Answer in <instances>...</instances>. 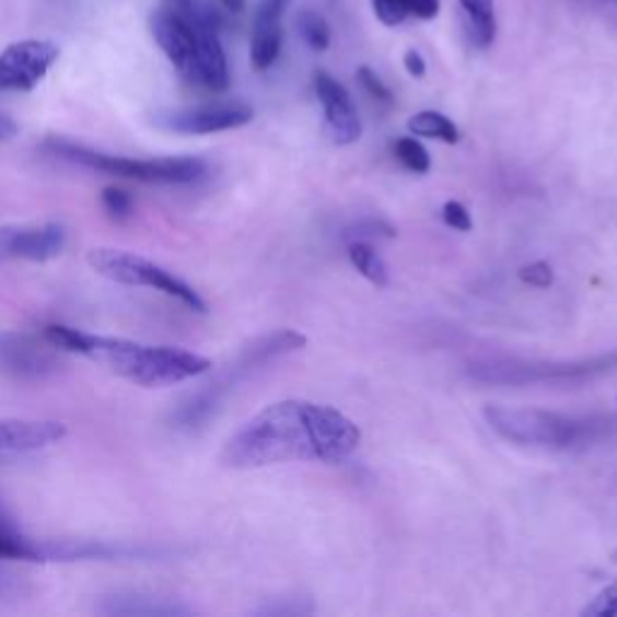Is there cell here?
Instances as JSON below:
<instances>
[{
  "label": "cell",
  "instance_id": "obj_1",
  "mask_svg": "<svg viewBox=\"0 0 617 617\" xmlns=\"http://www.w3.org/2000/svg\"><path fill=\"white\" fill-rule=\"evenodd\" d=\"M360 430L340 410L308 400H282L256 412L224 444V468L252 470L290 461L338 463L360 446Z\"/></svg>",
  "mask_w": 617,
  "mask_h": 617
},
{
  "label": "cell",
  "instance_id": "obj_2",
  "mask_svg": "<svg viewBox=\"0 0 617 617\" xmlns=\"http://www.w3.org/2000/svg\"><path fill=\"white\" fill-rule=\"evenodd\" d=\"M44 340H49L58 352L82 354V358L104 364L112 374L142 388H167L191 382V379L210 372L212 366L203 354L184 348L94 336L88 330L61 324L46 326Z\"/></svg>",
  "mask_w": 617,
  "mask_h": 617
},
{
  "label": "cell",
  "instance_id": "obj_3",
  "mask_svg": "<svg viewBox=\"0 0 617 617\" xmlns=\"http://www.w3.org/2000/svg\"><path fill=\"white\" fill-rule=\"evenodd\" d=\"M485 420L507 442L550 451L591 446L613 430L603 415H567L538 408H485Z\"/></svg>",
  "mask_w": 617,
  "mask_h": 617
},
{
  "label": "cell",
  "instance_id": "obj_4",
  "mask_svg": "<svg viewBox=\"0 0 617 617\" xmlns=\"http://www.w3.org/2000/svg\"><path fill=\"white\" fill-rule=\"evenodd\" d=\"M306 338L296 330H278V334H270L258 338L252 346L244 348V352L236 358L228 370L212 379L210 384H206L200 391H196L194 396H188L176 412L172 415V420L182 430H196V427L206 424L216 410L222 406V400L230 396V391L246 382L260 366L282 358V354H290L294 350L304 348Z\"/></svg>",
  "mask_w": 617,
  "mask_h": 617
},
{
  "label": "cell",
  "instance_id": "obj_5",
  "mask_svg": "<svg viewBox=\"0 0 617 617\" xmlns=\"http://www.w3.org/2000/svg\"><path fill=\"white\" fill-rule=\"evenodd\" d=\"M46 150L56 154L58 160L78 164L82 170L102 172L118 179H130L140 184H164V186H184L196 184L208 176V162L200 158H152L136 160L124 154H109L100 150H90L85 145L70 140L51 138L46 142Z\"/></svg>",
  "mask_w": 617,
  "mask_h": 617
},
{
  "label": "cell",
  "instance_id": "obj_6",
  "mask_svg": "<svg viewBox=\"0 0 617 617\" xmlns=\"http://www.w3.org/2000/svg\"><path fill=\"white\" fill-rule=\"evenodd\" d=\"M468 379L488 386H579L617 372V350L581 360H482L468 366Z\"/></svg>",
  "mask_w": 617,
  "mask_h": 617
},
{
  "label": "cell",
  "instance_id": "obj_7",
  "mask_svg": "<svg viewBox=\"0 0 617 617\" xmlns=\"http://www.w3.org/2000/svg\"><path fill=\"white\" fill-rule=\"evenodd\" d=\"M88 266L97 272V276L116 284L162 292L200 314L208 308L203 296H200L186 280L176 278L167 268H162L154 264V260L138 256L133 252H124V248H114V246H97L92 248V252H88Z\"/></svg>",
  "mask_w": 617,
  "mask_h": 617
},
{
  "label": "cell",
  "instance_id": "obj_8",
  "mask_svg": "<svg viewBox=\"0 0 617 617\" xmlns=\"http://www.w3.org/2000/svg\"><path fill=\"white\" fill-rule=\"evenodd\" d=\"M61 49L49 39H22L0 51V92H32L49 75Z\"/></svg>",
  "mask_w": 617,
  "mask_h": 617
},
{
  "label": "cell",
  "instance_id": "obj_9",
  "mask_svg": "<svg viewBox=\"0 0 617 617\" xmlns=\"http://www.w3.org/2000/svg\"><path fill=\"white\" fill-rule=\"evenodd\" d=\"M66 242V228L58 222L5 224L0 228V264H8V260L46 264L63 254Z\"/></svg>",
  "mask_w": 617,
  "mask_h": 617
},
{
  "label": "cell",
  "instance_id": "obj_10",
  "mask_svg": "<svg viewBox=\"0 0 617 617\" xmlns=\"http://www.w3.org/2000/svg\"><path fill=\"white\" fill-rule=\"evenodd\" d=\"M254 118V109L248 104H206L191 106V109H174L154 116L158 126L174 130L182 136H210L222 130L242 128Z\"/></svg>",
  "mask_w": 617,
  "mask_h": 617
},
{
  "label": "cell",
  "instance_id": "obj_11",
  "mask_svg": "<svg viewBox=\"0 0 617 617\" xmlns=\"http://www.w3.org/2000/svg\"><path fill=\"white\" fill-rule=\"evenodd\" d=\"M152 37L158 42L162 54L170 58V63L179 73L196 82L198 80V39L196 22L191 15H184L179 10H160L150 20Z\"/></svg>",
  "mask_w": 617,
  "mask_h": 617
},
{
  "label": "cell",
  "instance_id": "obj_12",
  "mask_svg": "<svg viewBox=\"0 0 617 617\" xmlns=\"http://www.w3.org/2000/svg\"><path fill=\"white\" fill-rule=\"evenodd\" d=\"M314 90L316 97L324 106L326 130L338 145H350V142L360 140L362 136V121L354 106L350 92L340 85L336 78H330L324 70H318L314 75Z\"/></svg>",
  "mask_w": 617,
  "mask_h": 617
},
{
  "label": "cell",
  "instance_id": "obj_13",
  "mask_svg": "<svg viewBox=\"0 0 617 617\" xmlns=\"http://www.w3.org/2000/svg\"><path fill=\"white\" fill-rule=\"evenodd\" d=\"M56 350L39 346L37 340L20 334H0V366L18 379H44L54 374L61 362L56 360Z\"/></svg>",
  "mask_w": 617,
  "mask_h": 617
},
{
  "label": "cell",
  "instance_id": "obj_14",
  "mask_svg": "<svg viewBox=\"0 0 617 617\" xmlns=\"http://www.w3.org/2000/svg\"><path fill=\"white\" fill-rule=\"evenodd\" d=\"M66 434V424L58 420L0 418V454H32L58 444Z\"/></svg>",
  "mask_w": 617,
  "mask_h": 617
},
{
  "label": "cell",
  "instance_id": "obj_15",
  "mask_svg": "<svg viewBox=\"0 0 617 617\" xmlns=\"http://www.w3.org/2000/svg\"><path fill=\"white\" fill-rule=\"evenodd\" d=\"M196 39H198V80L196 85H203L212 92H224L230 88V66L228 54L222 49L218 27L208 25L203 20H196Z\"/></svg>",
  "mask_w": 617,
  "mask_h": 617
},
{
  "label": "cell",
  "instance_id": "obj_16",
  "mask_svg": "<svg viewBox=\"0 0 617 617\" xmlns=\"http://www.w3.org/2000/svg\"><path fill=\"white\" fill-rule=\"evenodd\" d=\"M278 15H268L258 10L252 30V66L254 70H268L278 61L282 49V25Z\"/></svg>",
  "mask_w": 617,
  "mask_h": 617
},
{
  "label": "cell",
  "instance_id": "obj_17",
  "mask_svg": "<svg viewBox=\"0 0 617 617\" xmlns=\"http://www.w3.org/2000/svg\"><path fill=\"white\" fill-rule=\"evenodd\" d=\"M109 615H184L188 608L167 601H154L152 596H142V593H116V596L106 598V605L100 608Z\"/></svg>",
  "mask_w": 617,
  "mask_h": 617
},
{
  "label": "cell",
  "instance_id": "obj_18",
  "mask_svg": "<svg viewBox=\"0 0 617 617\" xmlns=\"http://www.w3.org/2000/svg\"><path fill=\"white\" fill-rule=\"evenodd\" d=\"M0 560H20V562H46L44 540H32L0 516Z\"/></svg>",
  "mask_w": 617,
  "mask_h": 617
},
{
  "label": "cell",
  "instance_id": "obj_19",
  "mask_svg": "<svg viewBox=\"0 0 617 617\" xmlns=\"http://www.w3.org/2000/svg\"><path fill=\"white\" fill-rule=\"evenodd\" d=\"M458 3L468 18L473 44L480 46V49H488L497 34L494 0H458Z\"/></svg>",
  "mask_w": 617,
  "mask_h": 617
},
{
  "label": "cell",
  "instance_id": "obj_20",
  "mask_svg": "<svg viewBox=\"0 0 617 617\" xmlns=\"http://www.w3.org/2000/svg\"><path fill=\"white\" fill-rule=\"evenodd\" d=\"M348 256H350V264L358 268L362 276L374 282L376 288H384L388 282V270L384 258L374 252V246L370 242H352L348 244Z\"/></svg>",
  "mask_w": 617,
  "mask_h": 617
},
{
  "label": "cell",
  "instance_id": "obj_21",
  "mask_svg": "<svg viewBox=\"0 0 617 617\" xmlns=\"http://www.w3.org/2000/svg\"><path fill=\"white\" fill-rule=\"evenodd\" d=\"M408 130L412 136H420V138H434V140H444V142L458 140V128L454 126V121L439 112H420V114L410 116Z\"/></svg>",
  "mask_w": 617,
  "mask_h": 617
},
{
  "label": "cell",
  "instance_id": "obj_22",
  "mask_svg": "<svg viewBox=\"0 0 617 617\" xmlns=\"http://www.w3.org/2000/svg\"><path fill=\"white\" fill-rule=\"evenodd\" d=\"M296 32L302 34L308 49L314 51H326L330 46V27L324 15L314 13V10H302L296 15Z\"/></svg>",
  "mask_w": 617,
  "mask_h": 617
},
{
  "label": "cell",
  "instance_id": "obj_23",
  "mask_svg": "<svg viewBox=\"0 0 617 617\" xmlns=\"http://www.w3.org/2000/svg\"><path fill=\"white\" fill-rule=\"evenodd\" d=\"M394 152H396V158L415 174H424V172H430V167H432L430 152H427L422 142H418L415 138L396 140Z\"/></svg>",
  "mask_w": 617,
  "mask_h": 617
},
{
  "label": "cell",
  "instance_id": "obj_24",
  "mask_svg": "<svg viewBox=\"0 0 617 617\" xmlns=\"http://www.w3.org/2000/svg\"><path fill=\"white\" fill-rule=\"evenodd\" d=\"M102 206L114 220H128L130 216H133V208H136L133 196H130L126 188H118V186H106L104 188Z\"/></svg>",
  "mask_w": 617,
  "mask_h": 617
},
{
  "label": "cell",
  "instance_id": "obj_25",
  "mask_svg": "<svg viewBox=\"0 0 617 617\" xmlns=\"http://www.w3.org/2000/svg\"><path fill=\"white\" fill-rule=\"evenodd\" d=\"M394 228H388L386 222H379V220H360V222H354L350 224V228L342 232V240H346L348 244L352 242H372L374 236L379 240V236H394Z\"/></svg>",
  "mask_w": 617,
  "mask_h": 617
},
{
  "label": "cell",
  "instance_id": "obj_26",
  "mask_svg": "<svg viewBox=\"0 0 617 617\" xmlns=\"http://www.w3.org/2000/svg\"><path fill=\"white\" fill-rule=\"evenodd\" d=\"M372 10L376 20L386 27H398L408 18L406 0H372Z\"/></svg>",
  "mask_w": 617,
  "mask_h": 617
},
{
  "label": "cell",
  "instance_id": "obj_27",
  "mask_svg": "<svg viewBox=\"0 0 617 617\" xmlns=\"http://www.w3.org/2000/svg\"><path fill=\"white\" fill-rule=\"evenodd\" d=\"M358 82H360V85L364 88V92L370 94L372 100H376V102H384V104H391V102H394V94H391V90L384 85V80L379 78L370 66H362V68H358Z\"/></svg>",
  "mask_w": 617,
  "mask_h": 617
},
{
  "label": "cell",
  "instance_id": "obj_28",
  "mask_svg": "<svg viewBox=\"0 0 617 617\" xmlns=\"http://www.w3.org/2000/svg\"><path fill=\"white\" fill-rule=\"evenodd\" d=\"M519 278L533 288H550L555 280L552 268L545 264V260H536V264H528L519 270Z\"/></svg>",
  "mask_w": 617,
  "mask_h": 617
},
{
  "label": "cell",
  "instance_id": "obj_29",
  "mask_svg": "<svg viewBox=\"0 0 617 617\" xmlns=\"http://www.w3.org/2000/svg\"><path fill=\"white\" fill-rule=\"evenodd\" d=\"M444 220H446L449 228H454L458 232H470V228H473L470 212L463 208L461 203H456V200H449V203L444 206Z\"/></svg>",
  "mask_w": 617,
  "mask_h": 617
},
{
  "label": "cell",
  "instance_id": "obj_30",
  "mask_svg": "<svg viewBox=\"0 0 617 617\" xmlns=\"http://www.w3.org/2000/svg\"><path fill=\"white\" fill-rule=\"evenodd\" d=\"M408 15L418 20H434L442 8V0H406Z\"/></svg>",
  "mask_w": 617,
  "mask_h": 617
},
{
  "label": "cell",
  "instance_id": "obj_31",
  "mask_svg": "<svg viewBox=\"0 0 617 617\" xmlns=\"http://www.w3.org/2000/svg\"><path fill=\"white\" fill-rule=\"evenodd\" d=\"M403 66H406L408 75H412V78H424V73H427L424 58H422L418 51H415V49L406 51V56H403Z\"/></svg>",
  "mask_w": 617,
  "mask_h": 617
},
{
  "label": "cell",
  "instance_id": "obj_32",
  "mask_svg": "<svg viewBox=\"0 0 617 617\" xmlns=\"http://www.w3.org/2000/svg\"><path fill=\"white\" fill-rule=\"evenodd\" d=\"M290 5H292V0H260L258 10H264V13H268V15L282 18L284 10H288Z\"/></svg>",
  "mask_w": 617,
  "mask_h": 617
},
{
  "label": "cell",
  "instance_id": "obj_33",
  "mask_svg": "<svg viewBox=\"0 0 617 617\" xmlns=\"http://www.w3.org/2000/svg\"><path fill=\"white\" fill-rule=\"evenodd\" d=\"M15 136H18V124L10 116L0 114V142L13 140Z\"/></svg>",
  "mask_w": 617,
  "mask_h": 617
},
{
  "label": "cell",
  "instance_id": "obj_34",
  "mask_svg": "<svg viewBox=\"0 0 617 617\" xmlns=\"http://www.w3.org/2000/svg\"><path fill=\"white\" fill-rule=\"evenodd\" d=\"M170 3H172V10H179V13L184 15H191L196 0H170Z\"/></svg>",
  "mask_w": 617,
  "mask_h": 617
},
{
  "label": "cell",
  "instance_id": "obj_35",
  "mask_svg": "<svg viewBox=\"0 0 617 617\" xmlns=\"http://www.w3.org/2000/svg\"><path fill=\"white\" fill-rule=\"evenodd\" d=\"M220 3L224 5V10H230V13H242L246 0H220Z\"/></svg>",
  "mask_w": 617,
  "mask_h": 617
}]
</instances>
